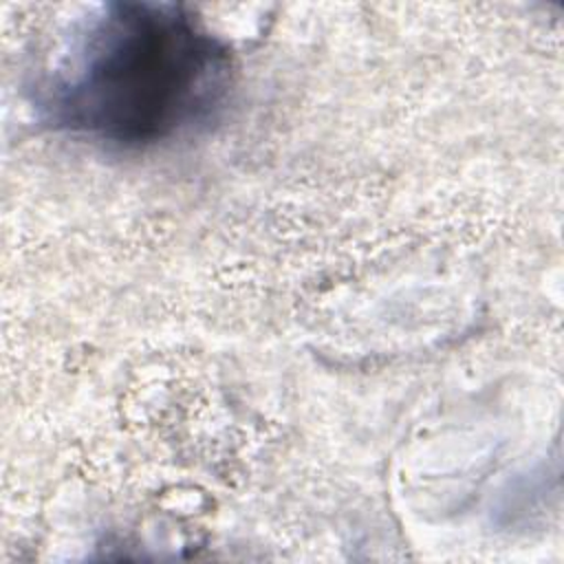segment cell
Listing matches in <instances>:
<instances>
[{
	"label": "cell",
	"mask_w": 564,
	"mask_h": 564,
	"mask_svg": "<svg viewBox=\"0 0 564 564\" xmlns=\"http://www.w3.org/2000/svg\"><path fill=\"white\" fill-rule=\"evenodd\" d=\"M231 88L229 46L189 7L108 2L75 33L51 108L93 141L148 148L207 128Z\"/></svg>",
	"instance_id": "6da1fadb"
}]
</instances>
